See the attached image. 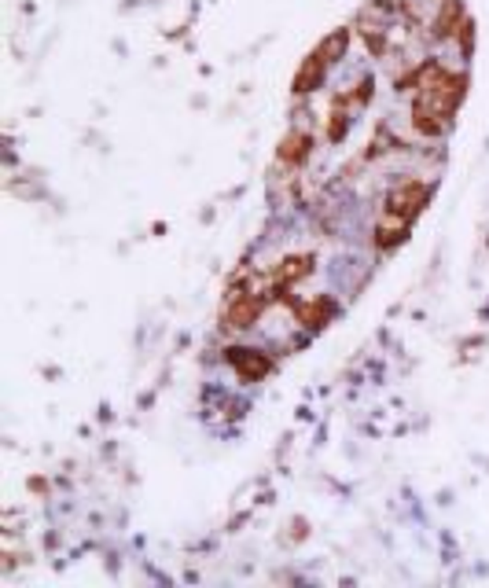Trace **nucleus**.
I'll list each match as a JSON object with an SVG mask.
<instances>
[{"label":"nucleus","mask_w":489,"mask_h":588,"mask_svg":"<svg viewBox=\"0 0 489 588\" xmlns=\"http://www.w3.org/2000/svg\"><path fill=\"white\" fill-rule=\"evenodd\" d=\"M427 202H430V188L423 181H401L387 195V213L390 218H401V221H416Z\"/></svg>","instance_id":"1"},{"label":"nucleus","mask_w":489,"mask_h":588,"mask_svg":"<svg viewBox=\"0 0 489 588\" xmlns=\"http://www.w3.org/2000/svg\"><path fill=\"white\" fill-rule=\"evenodd\" d=\"M261 309H265V298L236 291V294L229 298V309H225V328H236V331L254 328V320L261 316Z\"/></svg>","instance_id":"2"},{"label":"nucleus","mask_w":489,"mask_h":588,"mask_svg":"<svg viewBox=\"0 0 489 588\" xmlns=\"http://www.w3.org/2000/svg\"><path fill=\"white\" fill-rule=\"evenodd\" d=\"M229 364L236 368V376H243L247 383H258L273 371V360H268L261 350H247V346H236L229 350Z\"/></svg>","instance_id":"3"},{"label":"nucleus","mask_w":489,"mask_h":588,"mask_svg":"<svg viewBox=\"0 0 489 588\" xmlns=\"http://www.w3.org/2000/svg\"><path fill=\"white\" fill-rule=\"evenodd\" d=\"M291 309H295V316L302 320V324L309 328V331H320L328 320L335 316V302L332 298H313V302H291Z\"/></svg>","instance_id":"4"},{"label":"nucleus","mask_w":489,"mask_h":588,"mask_svg":"<svg viewBox=\"0 0 489 588\" xmlns=\"http://www.w3.org/2000/svg\"><path fill=\"white\" fill-rule=\"evenodd\" d=\"M324 74H328V63H324L316 51L313 56L298 67V74H295V81H291V89H295V96H309V92H316V89H324Z\"/></svg>","instance_id":"5"},{"label":"nucleus","mask_w":489,"mask_h":588,"mask_svg":"<svg viewBox=\"0 0 489 588\" xmlns=\"http://www.w3.org/2000/svg\"><path fill=\"white\" fill-rule=\"evenodd\" d=\"M446 126H449V118L434 111L430 103H423V99L412 103V129H416V133H423V136H442Z\"/></svg>","instance_id":"6"},{"label":"nucleus","mask_w":489,"mask_h":588,"mask_svg":"<svg viewBox=\"0 0 489 588\" xmlns=\"http://www.w3.org/2000/svg\"><path fill=\"white\" fill-rule=\"evenodd\" d=\"M309 273H313V257H309V254H298V257H287V261H280V269H277V276H273V284H277V294H284L291 284L306 280Z\"/></svg>","instance_id":"7"},{"label":"nucleus","mask_w":489,"mask_h":588,"mask_svg":"<svg viewBox=\"0 0 489 588\" xmlns=\"http://www.w3.org/2000/svg\"><path fill=\"white\" fill-rule=\"evenodd\" d=\"M467 23V12L460 0H442L438 19H434V37H456V30Z\"/></svg>","instance_id":"8"},{"label":"nucleus","mask_w":489,"mask_h":588,"mask_svg":"<svg viewBox=\"0 0 489 588\" xmlns=\"http://www.w3.org/2000/svg\"><path fill=\"white\" fill-rule=\"evenodd\" d=\"M280 163L284 166H302L306 163V158L313 154V140L306 136V133H287L284 140H280Z\"/></svg>","instance_id":"9"},{"label":"nucleus","mask_w":489,"mask_h":588,"mask_svg":"<svg viewBox=\"0 0 489 588\" xmlns=\"http://www.w3.org/2000/svg\"><path fill=\"white\" fill-rule=\"evenodd\" d=\"M409 225L412 221H401V218H387L379 221V229H375V243L383 247V250H390V247H398V243H405V236H409Z\"/></svg>","instance_id":"10"},{"label":"nucleus","mask_w":489,"mask_h":588,"mask_svg":"<svg viewBox=\"0 0 489 588\" xmlns=\"http://www.w3.org/2000/svg\"><path fill=\"white\" fill-rule=\"evenodd\" d=\"M346 48H350V30H335L332 37H324V41H320L316 56H320L324 63H339V60L346 56Z\"/></svg>","instance_id":"11"},{"label":"nucleus","mask_w":489,"mask_h":588,"mask_svg":"<svg viewBox=\"0 0 489 588\" xmlns=\"http://www.w3.org/2000/svg\"><path fill=\"white\" fill-rule=\"evenodd\" d=\"M456 41H460V51H464V56H471V48H475V23H471V19L456 30Z\"/></svg>","instance_id":"12"},{"label":"nucleus","mask_w":489,"mask_h":588,"mask_svg":"<svg viewBox=\"0 0 489 588\" xmlns=\"http://www.w3.org/2000/svg\"><path fill=\"white\" fill-rule=\"evenodd\" d=\"M379 5H383V0H379ZM387 5H390V0H387Z\"/></svg>","instance_id":"13"}]
</instances>
